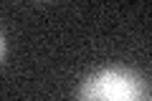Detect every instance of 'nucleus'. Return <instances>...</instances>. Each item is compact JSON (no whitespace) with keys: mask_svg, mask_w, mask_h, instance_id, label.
Wrapping results in <instances>:
<instances>
[{"mask_svg":"<svg viewBox=\"0 0 152 101\" xmlns=\"http://www.w3.org/2000/svg\"><path fill=\"white\" fill-rule=\"evenodd\" d=\"M3 53H5V41H3V33H0V61H3Z\"/></svg>","mask_w":152,"mask_h":101,"instance_id":"f03ea898","label":"nucleus"},{"mask_svg":"<svg viewBox=\"0 0 152 101\" xmlns=\"http://www.w3.org/2000/svg\"><path fill=\"white\" fill-rule=\"evenodd\" d=\"M142 94L145 91H142L140 78L129 71H119V68H109L91 76L79 91L81 99H107V101H132L140 99Z\"/></svg>","mask_w":152,"mask_h":101,"instance_id":"f257e3e1","label":"nucleus"}]
</instances>
